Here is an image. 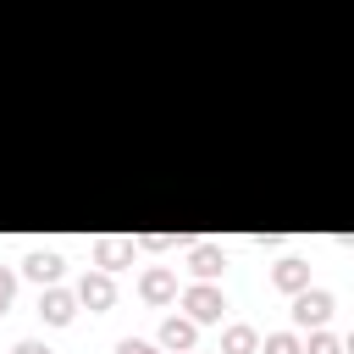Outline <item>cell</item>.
Listing matches in <instances>:
<instances>
[{
	"label": "cell",
	"mask_w": 354,
	"mask_h": 354,
	"mask_svg": "<svg viewBox=\"0 0 354 354\" xmlns=\"http://www.w3.org/2000/svg\"><path fill=\"white\" fill-rule=\"evenodd\" d=\"M177 299H183V310H188V315H194L199 326L221 321V310H227V293H221L216 282H194V288H183Z\"/></svg>",
	"instance_id": "1"
},
{
	"label": "cell",
	"mask_w": 354,
	"mask_h": 354,
	"mask_svg": "<svg viewBox=\"0 0 354 354\" xmlns=\"http://www.w3.org/2000/svg\"><path fill=\"white\" fill-rule=\"evenodd\" d=\"M326 315H332L326 288H299L293 293V326H326Z\"/></svg>",
	"instance_id": "2"
},
{
	"label": "cell",
	"mask_w": 354,
	"mask_h": 354,
	"mask_svg": "<svg viewBox=\"0 0 354 354\" xmlns=\"http://www.w3.org/2000/svg\"><path fill=\"white\" fill-rule=\"evenodd\" d=\"M138 299H144V304H171V299H177V271H171V266H149V271L138 277Z\"/></svg>",
	"instance_id": "3"
},
{
	"label": "cell",
	"mask_w": 354,
	"mask_h": 354,
	"mask_svg": "<svg viewBox=\"0 0 354 354\" xmlns=\"http://www.w3.org/2000/svg\"><path fill=\"white\" fill-rule=\"evenodd\" d=\"M77 299H83L88 310H111V304H116V277H111V271H83Z\"/></svg>",
	"instance_id": "4"
},
{
	"label": "cell",
	"mask_w": 354,
	"mask_h": 354,
	"mask_svg": "<svg viewBox=\"0 0 354 354\" xmlns=\"http://www.w3.org/2000/svg\"><path fill=\"white\" fill-rule=\"evenodd\" d=\"M77 304H83L77 293H66V288H55V282H50V288H44V299H39V315H44L50 326H66V321L77 315Z\"/></svg>",
	"instance_id": "5"
},
{
	"label": "cell",
	"mask_w": 354,
	"mask_h": 354,
	"mask_svg": "<svg viewBox=\"0 0 354 354\" xmlns=\"http://www.w3.org/2000/svg\"><path fill=\"white\" fill-rule=\"evenodd\" d=\"M194 337H199V321L194 315H166L160 321V348L183 354V348H194Z\"/></svg>",
	"instance_id": "6"
},
{
	"label": "cell",
	"mask_w": 354,
	"mask_h": 354,
	"mask_svg": "<svg viewBox=\"0 0 354 354\" xmlns=\"http://www.w3.org/2000/svg\"><path fill=\"white\" fill-rule=\"evenodd\" d=\"M271 288H277V293H299V288H310V266H304L299 254L277 260V266H271Z\"/></svg>",
	"instance_id": "7"
},
{
	"label": "cell",
	"mask_w": 354,
	"mask_h": 354,
	"mask_svg": "<svg viewBox=\"0 0 354 354\" xmlns=\"http://www.w3.org/2000/svg\"><path fill=\"white\" fill-rule=\"evenodd\" d=\"M221 266H227V254H221L216 243H194V249H188V271H194L199 282H210V277H221Z\"/></svg>",
	"instance_id": "8"
},
{
	"label": "cell",
	"mask_w": 354,
	"mask_h": 354,
	"mask_svg": "<svg viewBox=\"0 0 354 354\" xmlns=\"http://www.w3.org/2000/svg\"><path fill=\"white\" fill-rule=\"evenodd\" d=\"M22 271L39 282V288H50L55 277H61V254L55 249H28V260H22Z\"/></svg>",
	"instance_id": "9"
},
{
	"label": "cell",
	"mask_w": 354,
	"mask_h": 354,
	"mask_svg": "<svg viewBox=\"0 0 354 354\" xmlns=\"http://www.w3.org/2000/svg\"><path fill=\"white\" fill-rule=\"evenodd\" d=\"M221 354H260V332H254L249 321H232V326L221 332Z\"/></svg>",
	"instance_id": "10"
},
{
	"label": "cell",
	"mask_w": 354,
	"mask_h": 354,
	"mask_svg": "<svg viewBox=\"0 0 354 354\" xmlns=\"http://www.w3.org/2000/svg\"><path fill=\"white\" fill-rule=\"evenodd\" d=\"M127 260H133V243H122V238H100L94 243V266L100 271H122Z\"/></svg>",
	"instance_id": "11"
},
{
	"label": "cell",
	"mask_w": 354,
	"mask_h": 354,
	"mask_svg": "<svg viewBox=\"0 0 354 354\" xmlns=\"http://www.w3.org/2000/svg\"><path fill=\"white\" fill-rule=\"evenodd\" d=\"M260 354H304V343H299V332H266Z\"/></svg>",
	"instance_id": "12"
},
{
	"label": "cell",
	"mask_w": 354,
	"mask_h": 354,
	"mask_svg": "<svg viewBox=\"0 0 354 354\" xmlns=\"http://www.w3.org/2000/svg\"><path fill=\"white\" fill-rule=\"evenodd\" d=\"M304 354H343V337H332L326 326H315L310 343H304Z\"/></svg>",
	"instance_id": "13"
},
{
	"label": "cell",
	"mask_w": 354,
	"mask_h": 354,
	"mask_svg": "<svg viewBox=\"0 0 354 354\" xmlns=\"http://www.w3.org/2000/svg\"><path fill=\"white\" fill-rule=\"evenodd\" d=\"M116 354H166V348H160V343H144V337H122Z\"/></svg>",
	"instance_id": "14"
},
{
	"label": "cell",
	"mask_w": 354,
	"mask_h": 354,
	"mask_svg": "<svg viewBox=\"0 0 354 354\" xmlns=\"http://www.w3.org/2000/svg\"><path fill=\"white\" fill-rule=\"evenodd\" d=\"M11 299H17V277H11V266H0V315L11 310Z\"/></svg>",
	"instance_id": "15"
},
{
	"label": "cell",
	"mask_w": 354,
	"mask_h": 354,
	"mask_svg": "<svg viewBox=\"0 0 354 354\" xmlns=\"http://www.w3.org/2000/svg\"><path fill=\"white\" fill-rule=\"evenodd\" d=\"M11 354H50V348H44V343H39V337H22V343H17V348H11Z\"/></svg>",
	"instance_id": "16"
},
{
	"label": "cell",
	"mask_w": 354,
	"mask_h": 354,
	"mask_svg": "<svg viewBox=\"0 0 354 354\" xmlns=\"http://www.w3.org/2000/svg\"><path fill=\"white\" fill-rule=\"evenodd\" d=\"M343 348H348V354H354V332H348V337H343Z\"/></svg>",
	"instance_id": "17"
},
{
	"label": "cell",
	"mask_w": 354,
	"mask_h": 354,
	"mask_svg": "<svg viewBox=\"0 0 354 354\" xmlns=\"http://www.w3.org/2000/svg\"><path fill=\"white\" fill-rule=\"evenodd\" d=\"M183 354H199V348H183Z\"/></svg>",
	"instance_id": "18"
}]
</instances>
